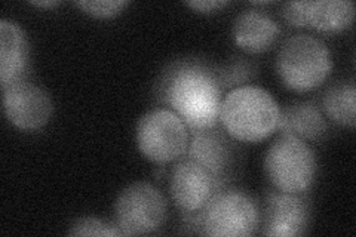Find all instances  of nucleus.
Here are the masks:
<instances>
[{"instance_id": "1a4fd4ad", "label": "nucleus", "mask_w": 356, "mask_h": 237, "mask_svg": "<svg viewBox=\"0 0 356 237\" xmlns=\"http://www.w3.org/2000/svg\"><path fill=\"white\" fill-rule=\"evenodd\" d=\"M282 18L293 27H307L319 33H341L352 26L355 5L349 0H318V2H288Z\"/></svg>"}, {"instance_id": "ddd939ff", "label": "nucleus", "mask_w": 356, "mask_h": 237, "mask_svg": "<svg viewBox=\"0 0 356 237\" xmlns=\"http://www.w3.org/2000/svg\"><path fill=\"white\" fill-rule=\"evenodd\" d=\"M281 35L280 24L260 10H243L233 22L232 38L236 47L247 54L269 51Z\"/></svg>"}, {"instance_id": "f03ea898", "label": "nucleus", "mask_w": 356, "mask_h": 237, "mask_svg": "<svg viewBox=\"0 0 356 237\" xmlns=\"http://www.w3.org/2000/svg\"><path fill=\"white\" fill-rule=\"evenodd\" d=\"M281 107L261 86L242 85L227 92L220 107V123L230 138L260 142L277 129Z\"/></svg>"}, {"instance_id": "a211bd4d", "label": "nucleus", "mask_w": 356, "mask_h": 237, "mask_svg": "<svg viewBox=\"0 0 356 237\" xmlns=\"http://www.w3.org/2000/svg\"><path fill=\"white\" fill-rule=\"evenodd\" d=\"M74 5L89 17L108 19L119 15L128 6V2L125 0H83L82 2L81 0Z\"/></svg>"}, {"instance_id": "6ab92c4d", "label": "nucleus", "mask_w": 356, "mask_h": 237, "mask_svg": "<svg viewBox=\"0 0 356 237\" xmlns=\"http://www.w3.org/2000/svg\"><path fill=\"white\" fill-rule=\"evenodd\" d=\"M184 5L187 8L193 9L195 13L211 14V13H217V10L229 6L230 2H225V0H195V2H184Z\"/></svg>"}, {"instance_id": "f3484780", "label": "nucleus", "mask_w": 356, "mask_h": 237, "mask_svg": "<svg viewBox=\"0 0 356 237\" xmlns=\"http://www.w3.org/2000/svg\"><path fill=\"white\" fill-rule=\"evenodd\" d=\"M69 236H98V237H119L124 236L122 231L118 229L116 224L107 222L102 218L95 217H83L74 221L70 225Z\"/></svg>"}, {"instance_id": "2eb2a0df", "label": "nucleus", "mask_w": 356, "mask_h": 237, "mask_svg": "<svg viewBox=\"0 0 356 237\" xmlns=\"http://www.w3.org/2000/svg\"><path fill=\"white\" fill-rule=\"evenodd\" d=\"M277 129L305 141H319L328 131L324 113L312 101L297 103L281 111Z\"/></svg>"}, {"instance_id": "4468645a", "label": "nucleus", "mask_w": 356, "mask_h": 237, "mask_svg": "<svg viewBox=\"0 0 356 237\" xmlns=\"http://www.w3.org/2000/svg\"><path fill=\"white\" fill-rule=\"evenodd\" d=\"M186 154L187 159L207 167L218 179L232 163V147L225 135L216 128L192 132Z\"/></svg>"}, {"instance_id": "0eeeda50", "label": "nucleus", "mask_w": 356, "mask_h": 237, "mask_svg": "<svg viewBox=\"0 0 356 237\" xmlns=\"http://www.w3.org/2000/svg\"><path fill=\"white\" fill-rule=\"evenodd\" d=\"M168 205L162 191L150 183H134L122 190L115 203V224L124 236L150 234L159 230Z\"/></svg>"}, {"instance_id": "aec40b11", "label": "nucleus", "mask_w": 356, "mask_h": 237, "mask_svg": "<svg viewBox=\"0 0 356 237\" xmlns=\"http://www.w3.org/2000/svg\"><path fill=\"white\" fill-rule=\"evenodd\" d=\"M31 6H36V8H47V9H51V8H55V6H60L61 2H52V0H48V2H30Z\"/></svg>"}, {"instance_id": "dca6fc26", "label": "nucleus", "mask_w": 356, "mask_h": 237, "mask_svg": "<svg viewBox=\"0 0 356 237\" xmlns=\"http://www.w3.org/2000/svg\"><path fill=\"white\" fill-rule=\"evenodd\" d=\"M325 115L339 125L353 129L356 125V88L353 82L330 88L322 99Z\"/></svg>"}, {"instance_id": "9b49d317", "label": "nucleus", "mask_w": 356, "mask_h": 237, "mask_svg": "<svg viewBox=\"0 0 356 237\" xmlns=\"http://www.w3.org/2000/svg\"><path fill=\"white\" fill-rule=\"evenodd\" d=\"M310 208L303 195L272 191L266 199L264 236L296 237L309 229Z\"/></svg>"}, {"instance_id": "f257e3e1", "label": "nucleus", "mask_w": 356, "mask_h": 237, "mask_svg": "<svg viewBox=\"0 0 356 237\" xmlns=\"http://www.w3.org/2000/svg\"><path fill=\"white\" fill-rule=\"evenodd\" d=\"M165 101L192 132L217 128L220 123V79L199 63H183L166 81Z\"/></svg>"}, {"instance_id": "412c9836", "label": "nucleus", "mask_w": 356, "mask_h": 237, "mask_svg": "<svg viewBox=\"0 0 356 237\" xmlns=\"http://www.w3.org/2000/svg\"><path fill=\"white\" fill-rule=\"evenodd\" d=\"M272 2H252V5L255 6H266V5H270Z\"/></svg>"}, {"instance_id": "7ed1b4c3", "label": "nucleus", "mask_w": 356, "mask_h": 237, "mask_svg": "<svg viewBox=\"0 0 356 237\" xmlns=\"http://www.w3.org/2000/svg\"><path fill=\"white\" fill-rule=\"evenodd\" d=\"M331 70L327 44L305 33L288 38L276 56L277 76L294 92L314 91L327 81Z\"/></svg>"}, {"instance_id": "39448f33", "label": "nucleus", "mask_w": 356, "mask_h": 237, "mask_svg": "<svg viewBox=\"0 0 356 237\" xmlns=\"http://www.w3.org/2000/svg\"><path fill=\"white\" fill-rule=\"evenodd\" d=\"M137 147L153 163H171L186 154L191 129L171 108L147 111L137 125Z\"/></svg>"}, {"instance_id": "423d86ee", "label": "nucleus", "mask_w": 356, "mask_h": 237, "mask_svg": "<svg viewBox=\"0 0 356 237\" xmlns=\"http://www.w3.org/2000/svg\"><path fill=\"white\" fill-rule=\"evenodd\" d=\"M199 231L214 237H247L259 229V208L239 190H218L197 213Z\"/></svg>"}, {"instance_id": "9d476101", "label": "nucleus", "mask_w": 356, "mask_h": 237, "mask_svg": "<svg viewBox=\"0 0 356 237\" xmlns=\"http://www.w3.org/2000/svg\"><path fill=\"white\" fill-rule=\"evenodd\" d=\"M221 186V179L191 159L178 162L171 172L170 193L184 213L200 212Z\"/></svg>"}, {"instance_id": "f8f14e48", "label": "nucleus", "mask_w": 356, "mask_h": 237, "mask_svg": "<svg viewBox=\"0 0 356 237\" xmlns=\"http://www.w3.org/2000/svg\"><path fill=\"white\" fill-rule=\"evenodd\" d=\"M30 49L24 30L15 21H0V85L6 88L24 79Z\"/></svg>"}, {"instance_id": "6e6552de", "label": "nucleus", "mask_w": 356, "mask_h": 237, "mask_svg": "<svg viewBox=\"0 0 356 237\" xmlns=\"http://www.w3.org/2000/svg\"><path fill=\"white\" fill-rule=\"evenodd\" d=\"M2 91L5 116L17 129L33 132L48 125L54 113V104L43 88L22 79L2 88Z\"/></svg>"}, {"instance_id": "20e7f679", "label": "nucleus", "mask_w": 356, "mask_h": 237, "mask_svg": "<svg viewBox=\"0 0 356 237\" xmlns=\"http://www.w3.org/2000/svg\"><path fill=\"white\" fill-rule=\"evenodd\" d=\"M316 156L307 141L291 133L276 138L264 156V172L270 184L284 193L303 195L315 183Z\"/></svg>"}]
</instances>
